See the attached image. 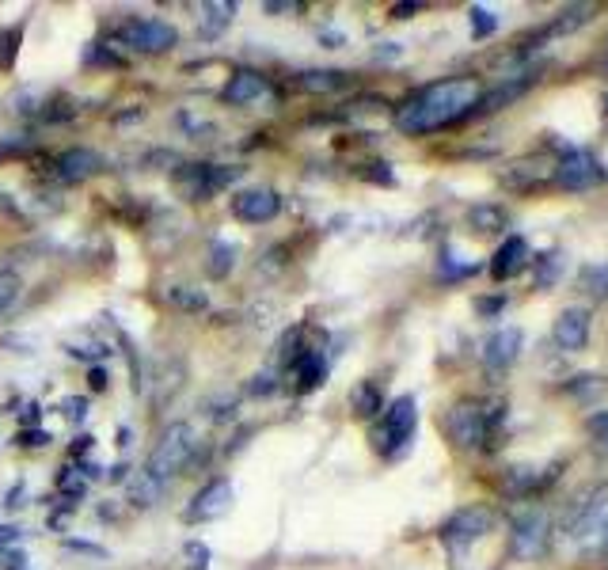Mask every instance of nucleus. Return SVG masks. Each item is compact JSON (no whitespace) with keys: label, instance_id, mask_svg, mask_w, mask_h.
<instances>
[{"label":"nucleus","instance_id":"f257e3e1","mask_svg":"<svg viewBox=\"0 0 608 570\" xmlns=\"http://www.w3.org/2000/svg\"><path fill=\"white\" fill-rule=\"evenodd\" d=\"M483 95V80L479 76H445L426 88L411 92L396 107V130L407 137H426V133L449 130L456 122H464L475 114Z\"/></svg>","mask_w":608,"mask_h":570},{"label":"nucleus","instance_id":"f03ea898","mask_svg":"<svg viewBox=\"0 0 608 570\" xmlns=\"http://www.w3.org/2000/svg\"><path fill=\"white\" fill-rule=\"evenodd\" d=\"M563 548L582 559H601L608 555V487H593L563 517Z\"/></svg>","mask_w":608,"mask_h":570},{"label":"nucleus","instance_id":"7ed1b4c3","mask_svg":"<svg viewBox=\"0 0 608 570\" xmlns=\"http://www.w3.org/2000/svg\"><path fill=\"white\" fill-rule=\"evenodd\" d=\"M502 422H506V403L502 399H460V403H453L449 418H445V430H449L456 449L483 453V449L498 445Z\"/></svg>","mask_w":608,"mask_h":570},{"label":"nucleus","instance_id":"20e7f679","mask_svg":"<svg viewBox=\"0 0 608 570\" xmlns=\"http://www.w3.org/2000/svg\"><path fill=\"white\" fill-rule=\"evenodd\" d=\"M194 449H198V434H194V426H187V422H175V426H168V430H164V437L156 441V449H152L149 464L141 468V475L149 479L152 487H160V491H164L171 479H175V475L190 464Z\"/></svg>","mask_w":608,"mask_h":570},{"label":"nucleus","instance_id":"39448f33","mask_svg":"<svg viewBox=\"0 0 608 570\" xmlns=\"http://www.w3.org/2000/svg\"><path fill=\"white\" fill-rule=\"evenodd\" d=\"M418 426V403L415 396H399L392 403H384L380 411V422L373 426V449H377L384 460H396V456L407 453L411 437H415Z\"/></svg>","mask_w":608,"mask_h":570},{"label":"nucleus","instance_id":"423d86ee","mask_svg":"<svg viewBox=\"0 0 608 570\" xmlns=\"http://www.w3.org/2000/svg\"><path fill=\"white\" fill-rule=\"evenodd\" d=\"M244 175V168H228V164H183L175 171V187L187 202H206L217 190L232 187Z\"/></svg>","mask_w":608,"mask_h":570},{"label":"nucleus","instance_id":"0eeeda50","mask_svg":"<svg viewBox=\"0 0 608 570\" xmlns=\"http://www.w3.org/2000/svg\"><path fill=\"white\" fill-rule=\"evenodd\" d=\"M494 525H498V513L494 510H487V506H464V510H456L441 525V544L449 551H464L472 548L475 540H483Z\"/></svg>","mask_w":608,"mask_h":570},{"label":"nucleus","instance_id":"6e6552de","mask_svg":"<svg viewBox=\"0 0 608 570\" xmlns=\"http://www.w3.org/2000/svg\"><path fill=\"white\" fill-rule=\"evenodd\" d=\"M597 183H605V168L589 149H563L555 156V187L593 190Z\"/></svg>","mask_w":608,"mask_h":570},{"label":"nucleus","instance_id":"1a4fd4ad","mask_svg":"<svg viewBox=\"0 0 608 570\" xmlns=\"http://www.w3.org/2000/svg\"><path fill=\"white\" fill-rule=\"evenodd\" d=\"M118 42L133 54H168L179 42V31L164 19H130V23H122Z\"/></svg>","mask_w":608,"mask_h":570},{"label":"nucleus","instance_id":"9d476101","mask_svg":"<svg viewBox=\"0 0 608 570\" xmlns=\"http://www.w3.org/2000/svg\"><path fill=\"white\" fill-rule=\"evenodd\" d=\"M502 183L510 190H517V194H532V190L548 187V183H555V156L532 152V156L513 160L510 168L502 171Z\"/></svg>","mask_w":608,"mask_h":570},{"label":"nucleus","instance_id":"9b49d317","mask_svg":"<svg viewBox=\"0 0 608 570\" xmlns=\"http://www.w3.org/2000/svg\"><path fill=\"white\" fill-rule=\"evenodd\" d=\"M232 483L228 479H209L202 491L190 498V506L183 510V521L187 525H206V521H217V517H225L232 510Z\"/></svg>","mask_w":608,"mask_h":570},{"label":"nucleus","instance_id":"f8f14e48","mask_svg":"<svg viewBox=\"0 0 608 570\" xmlns=\"http://www.w3.org/2000/svg\"><path fill=\"white\" fill-rule=\"evenodd\" d=\"M282 213V198L270 187H247L232 194V217L240 225H266Z\"/></svg>","mask_w":608,"mask_h":570},{"label":"nucleus","instance_id":"ddd939ff","mask_svg":"<svg viewBox=\"0 0 608 570\" xmlns=\"http://www.w3.org/2000/svg\"><path fill=\"white\" fill-rule=\"evenodd\" d=\"M266 95H270V80L263 73H255V69H236L228 76L225 88H221V99L232 103V107H251V103H259Z\"/></svg>","mask_w":608,"mask_h":570},{"label":"nucleus","instance_id":"4468645a","mask_svg":"<svg viewBox=\"0 0 608 570\" xmlns=\"http://www.w3.org/2000/svg\"><path fill=\"white\" fill-rule=\"evenodd\" d=\"M103 171V156L95 149H65L54 160V175L61 183H84Z\"/></svg>","mask_w":608,"mask_h":570},{"label":"nucleus","instance_id":"2eb2a0df","mask_svg":"<svg viewBox=\"0 0 608 570\" xmlns=\"http://www.w3.org/2000/svg\"><path fill=\"white\" fill-rule=\"evenodd\" d=\"M513 548H517V555H540L548 548V517L540 510L521 513L513 521Z\"/></svg>","mask_w":608,"mask_h":570},{"label":"nucleus","instance_id":"dca6fc26","mask_svg":"<svg viewBox=\"0 0 608 570\" xmlns=\"http://www.w3.org/2000/svg\"><path fill=\"white\" fill-rule=\"evenodd\" d=\"M555 346L563 354H574L589 342V308H567L559 320H555V331H551Z\"/></svg>","mask_w":608,"mask_h":570},{"label":"nucleus","instance_id":"f3484780","mask_svg":"<svg viewBox=\"0 0 608 570\" xmlns=\"http://www.w3.org/2000/svg\"><path fill=\"white\" fill-rule=\"evenodd\" d=\"M521 354V331L517 327H502V331H494L491 339L483 342V361H487V369L494 373H502V369H510L513 361Z\"/></svg>","mask_w":608,"mask_h":570},{"label":"nucleus","instance_id":"a211bd4d","mask_svg":"<svg viewBox=\"0 0 608 570\" xmlns=\"http://www.w3.org/2000/svg\"><path fill=\"white\" fill-rule=\"evenodd\" d=\"M525 263H529V244H525L521 236H506L491 259V278L494 282H506V278H513Z\"/></svg>","mask_w":608,"mask_h":570},{"label":"nucleus","instance_id":"6ab92c4d","mask_svg":"<svg viewBox=\"0 0 608 570\" xmlns=\"http://www.w3.org/2000/svg\"><path fill=\"white\" fill-rule=\"evenodd\" d=\"M289 373L297 380V392H312V388H320L323 377H327V361H323L320 350H301L297 358L289 361Z\"/></svg>","mask_w":608,"mask_h":570},{"label":"nucleus","instance_id":"aec40b11","mask_svg":"<svg viewBox=\"0 0 608 570\" xmlns=\"http://www.w3.org/2000/svg\"><path fill=\"white\" fill-rule=\"evenodd\" d=\"M350 84H354V80H350V73H342V69H304V73H297V88L312 95L342 92V88H350Z\"/></svg>","mask_w":608,"mask_h":570},{"label":"nucleus","instance_id":"412c9836","mask_svg":"<svg viewBox=\"0 0 608 570\" xmlns=\"http://www.w3.org/2000/svg\"><path fill=\"white\" fill-rule=\"evenodd\" d=\"M350 411L354 418H377L384 411V392H380L377 380H361L350 392Z\"/></svg>","mask_w":608,"mask_h":570},{"label":"nucleus","instance_id":"4be33fe9","mask_svg":"<svg viewBox=\"0 0 608 570\" xmlns=\"http://www.w3.org/2000/svg\"><path fill=\"white\" fill-rule=\"evenodd\" d=\"M236 19V4L232 0H209L202 4V23H198V35L202 38H217L228 23Z\"/></svg>","mask_w":608,"mask_h":570},{"label":"nucleus","instance_id":"5701e85b","mask_svg":"<svg viewBox=\"0 0 608 570\" xmlns=\"http://www.w3.org/2000/svg\"><path fill=\"white\" fill-rule=\"evenodd\" d=\"M168 304L179 308V312H206L209 308V293L198 289V285H168Z\"/></svg>","mask_w":608,"mask_h":570},{"label":"nucleus","instance_id":"b1692460","mask_svg":"<svg viewBox=\"0 0 608 570\" xmlns=\"http://www.w3.org/2000/svg\"><path fill=\"white\" fill-rule=\"evenodd\" d=\"M468 225L475 228V232H506L510 228V217H506V209L502 206H472V213H468Z\"/></svg>","mask_w":608,"mask_h":570},{"label":"nucleus","instance_id":"393cba45","mask_svg":"<svg viewBox=\"0 0 608 570\" xmlns=\"http://www.w3.org/2000/svg\"><path fill=\"white\" fill-rule=\"evenodd\" d=\"M593 12H597V4H570V8H563V12L548 23V35H567V31H574V27L589 23Z\"/></svg>","mask_w":608,"mask_h":570},{"label":"nucleus","instance_id":"a878e982","mask_svg":"<svg viewBox=\"0 0 608 570\" xmlns=\"http://www.w3.org/2000/svg\"><path fill=\"white\" fill-rule=\"evenodd\" d=\"M232 266H236V244L217 240L213 251H209V274H213V278H228V274H232Z\"/></svg>","mask_w":608,"mask_h":570},{"label":"nucleus","instance_id":"bb28decb","mask_svg":"<svg viewBox=\"0 0 608 570\" xmlns=\"http://www.w3.org/2000/svg\"><path fill=\"white\" fill-rule=\"evenodd\" d=\"M19 38H23L19 27H0V69H12V65H16Z\"/></svg>","mask_w":608,"mask_h":570},{"label":"nucleus","instance_id":"cd10ccee","mask_svg":"<svg viewBox=\"0 0 608 570\" xmlns=\"http://www.w3.org/2000/svg\"><path fill=\"white\" fill-rule=\"evenodd\" d=\"M586 434H589V441H593V449H597L601 456H608V411H597V415H589Z\"/></svg>","mask_w":608,"mask_h":570},{"label":"nucleus","instance_id":"c85d7f7f","mask_svg":"<svg viewBox=\"0 0 608 570\" xmlns=\"http://www.w3.org/2000/svg\"><path fill=\"white\" fill-rule=\"evenodd\" d=\"M183 559H187V570H209L213 551H209L202 540H187V544H183Z\"/></svg>","mask_w":608,"mask_h":570},{"label":"nucleus","instance_id":"c756f323","mask_svg":"<svg viewBox=\"0 0 608 570\" xmlns=\"http://www.w3.org/2000/svg\"><path fill=\"white\" fill-rule=\"evenodd\" d=\"M19 289H23V282H19L16 270H0V312H4L8 304L16 301Z\"/></svg>","mask_w":608,"mask_h":570},{"label":"nucleus","instance_id":"7c9ffc66","mask_svg":"<svg viewBox=\"0 0 608 570\" xmlns=\"http://www.w3.org/2000/svg\"><path fill=\"white\" fill-rule=\"evenodd\" d=\"M586 282L593 297H608V266H589Z\"/></svg>","mask_w":608,"mask_h":570},{"label":"nucleus","instance_id":"2f4dec72","mask_svg":"<svg viewBox=\"0 0 608 570\" xmlns=\"http://www.w3.org/2000/svg\"><path fill=\"white\" fill-rule=\"evenodd\" d=\"M491 31H494L491 12H487V8H472V35L483 38V35H491Z\"/></svg>","mask_w":608,"mask_h":570},{"label":"nucleus","instance_id":"473e14b6","mask_svg":"<svg viewBox=\"0 0 608 570\" xmlns=\"http://www.w3.org/2000/svg\"><path fill=\"white\" fill-rule=\"evenodd\" d=\"M274 373L266 369V373H259V377H251V396H274Z\"/></svg>","mask_w":608,"mask_h":570},{"label":"nucleus","instance_id":"72a5a7b5","mask_svg":"<svg viewBox=\"0 0 608 570\" xmlns=\"http://www.w3.org/2000/svg\"><path fill=\"white\" fill-rule=\"evenodd\" d=\"M61 407H65V418H73V422H80V418L88 415V399H65V403H61Z\"/></svg>","mask_w":608,"mask_h":570},{"label":"nucleus","instance_id":"f704fd0d","mask_svg":"<svg viewBox=\"0 0 608 570\" xmlns=\"http://www.w3.org/2000/svg\"><path fill=\"white\" fill-rule=\"evenodd\" d=\"M19 540H23V529H19V525H0V551L19 544Z\"/></svg>","mask_w":608,"mask_h":570},{"label":"nucleus","instance_id":"c9c22d12","mask_svg":"<svg viewBox=\"0 0 608 570\" xmlns=\"http://www.w3.org/2000/svg\"><path fill=\"white\" fill-rule=\"evenodd\" d=\"M16 441H23V445H46L50 434H42V430H19Z\"/></svg>","mask_w":608,"mask_h":570},{"label":"nucleus","instance_id":"e433bc0d","mask_svg":"<svg viewBox=\"0 0 608 570\" xmlns=\"http://www.w3.org/2000/svg\"><path fill=\"white\" fill-rule=\"evenodd\" d=\"M88 380H92V388H95V392H103V388H107V369H103V365H92V373H88Z\"/></svg>","mask_w":608,"mask_h":570},{"label":"nucleus","instance_id":"4c0bfd02","mask_svg":"<svg viewBox=\"0 0 608 570\" xmlns=\"http://www.w3.org/2000/svg\"><path fill=\"white\" fill-rule=\"evenodd\" d=\"M4 570H27V555H4Z\"/></svg>","mask_w":608,"mask_h":570},{"label":"nucleus","instance_id":"58836bf2","mask_svg":"<svg viewBox=\"0 0 608 570\" xmlns=\"http://www.w3.org/2000/svg\"><path fill=\"white\" fill-rule=\"evenodd\" d=\"M411 12H418V4H396V8H392V16L396 19H407Z\"/></svg>","mask_w":608,"mask_h":570},{"label":"nucleus","instance_id":"ea45409f","mask_svg":"<svg viewBox=\"0 0 608 570\" xmlns=\"http://www.w3.org/2000/svg\"><path fill=\"white\" fill-rule=\"evenodd\" d=\"M263 12H297V4H274L270 0V4H263Z\"/></svg>","mask_w":608,"mask_h":570},{"label":"nucleus","instance_id":"a19ab883","mask_svg":"<svg viewBox=\"0 0 608 570\" xmlns=\"http://www.w3.org/2000/svg\"><path fill=\"white\" fill-rule=\"evenodd\" d=\"M605 73H608V54H605Z\"/></svg>","mask_w":608,"mask_h":570}]
</instances>
